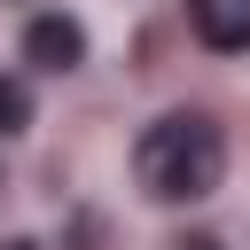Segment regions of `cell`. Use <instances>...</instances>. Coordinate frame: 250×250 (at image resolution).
Segmentation results:
<instances>
[{
    "instance_id": "1",
    "label": "cell",
    "mask_w": 250,
    "mask_h": 250,
    "mask_svg": "<svg viewBox=\"0 0 250 250\" xmlns=\"http://www.w3.org/2000/svg\"><path fill=\"white\" fill-rule=\"evenodd\" d=\"M133 180L148 203H203L219 180H227V133L203 117V109H172L141 133L133 148Z\"/></svg>"
},
{
    "instance_id": "3",
    "label": "cell",
    "mask_w": 250,
    "mask_h": 250,
    "mask_svg": "<svg viewBox=\"0 0 250 250\" xmlns=\"http://www.w3.org/2000/svg\"><path fill=\"white\" fill-rule=\"evenodd\" d=\"M188 23L211 55H242L250 47V0H188Z\"/></svg>"
},
{
    "instance_id": "5",
    "label": "cell",
    "mask_w": 250,
    "mask_h": 250,
    "mask_svg": "<svg viewBox=\"0 0 250 250\" xmlns=\"http://www.w3.org/2000/svg\"><path fill=\"white\" fill-rule=\"evenodd\" d=\"M172 250H227V242H219V234H180Z\"/></svg>"
},
{
    "instance_id": "2",
    "label": "cell",
    "mask_w": 250,
    "mask_h": 250,
    "mask_svg": "<svg viewBox=\"0 0 250 250\" xmlns=\"http://www.w3.org/2000/svg\"><path fill=\"white\" fill-rule=\"evenodd\" d=\"M23 62H39V70H78V62H86V31H78L70 16H31Z\"/></svg>"
},
{
    "instance_id": "6",
    "label": "cell",
    "mask_w": 250,
    "mask_h": 250,
    "mask_svg": "<svg viewBox=\"0 0 250 250\" xmlns=\"http://www.w3.org/2000/svg\"><path fill=\"white\" fill-rule=\"evenodd\" d=\"M0 250H39V242H31V234H16V242H0Z\"/></svg>"
},
{
    "instance_id": "4",
    "label": "cell",
    "mask_w": 250,
    "mask_h": 250,
    "mask_svg": "<svg viewBox=\"0 0 250 250\" xmlns=\"http://www.w3.org/2000/svg\"><path fill=\"white\" fill-rule=\"evenodd\" d=\"M23 125H31V86L23 78H0V141L23 133Z\"/></svg>"
}]
</instances>
